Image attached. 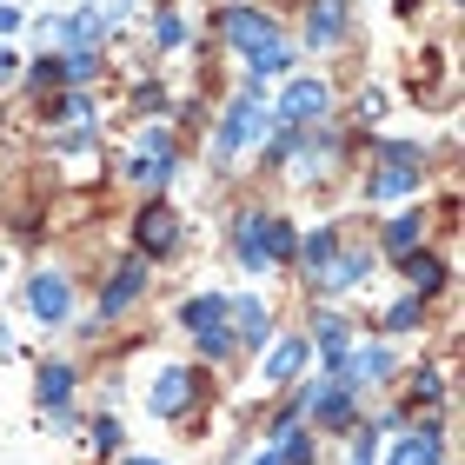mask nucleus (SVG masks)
I'll use <instances>...</instances> for the list:
<instances>
[{"label": "nucleus", "mask_w": 465, "mask_h": 465, "mask_svg": "<svg viewBox=\"0 0 465 465\" xmlns=\"http://www.w3.org/2000/svg\"><path fill=\"white\" fill-rule=\"evenodd\" d=\"M419 232H426V220H419V213L386 220V252H399V260H406V252H419Z\"/></svg>", "instance_id": "393cba45"}, {"label": "nucleus", "mask_w": 465, "mask_h": 465, "mask_svg": "<svg viewBox=\"0 0 465 465\" xmlns=\"http://www.w3.org/2000/svg\"><path fill=\"white\" fill-rule=\"evenodd\" d=\"M280 146H286V160H292V180H312V173H326V160H332V140L320 134H280Z\"/></svg>", "instance_id": "2eb2a0df"}, {"label": "nucleus", "mask_w": 465, "mask_h": 465, "mask_svg": "<svg viewBox=\"0 0 465 465\" xmlns=\"http://www.w3.org/2000/svg\"><path fill=\"white\" fill-rule=\"evenodd\" d=\"M126 173H134L140 186H160L173 180V134H166V126H146L140 134V146H134V160H126Z\"/></svg>", "instance_id": "0eeeda50"}, {"label": "nucleus", "mask_w": 465, "mask_h": 465, "mask_svg": "<svg viewBox=\"0 0 465 465\" xmlns=\"http://www.w3.org/2000/svg\"><path fill=\"white\" fill-rule=\"evenodd\" d=\"M252 465H286V459H280V452H272V446H266V452H252Z\"/></svg>", "instance_id": "e433bc0d"}, {"label": "nucleus", "mask_w": 465, "mask_h": 465, "mask_svg": "<svg viewBox=\"0 0 465 465\" xmlns=\"http://www.w3.org/2000/svg\"><path fill=\"white\" fill-rule=\"evenodd\" d=\"M180 326L193 332V340H213V332H232V326H226V292H193V300L180 306Z\"/></svg>", "instance_id": "ddd939ff"}, {"label": "nucleus", "mask_w": 465, "mask_h": 465, "mask_svg": "<svg viewBox=\"0 0 465 465\" xmlns=\"http://www.w3.org/2000/svg\"><path fill=\"white\" fill-rule=\"evenodd\" d=\"M326 372L340 379L346 392H372V386H386V379H392V352H386V346H359V340H352Z\"/></svg>", "instance_id": "20e7f679"}, {"label": "nucleus", "mask_w": 465, "mask_h": 465, "mask_svg": "<svg viewBox=\"0 0 465 465\" xmlns=\"http://www.w3.org/2000/svg\"><path fill=\"white\" fill-rule=\"evenodd\" d=\"M0 272H7V266H0Z\"/></svg>", "instance_id": "58836bf2"}, {"label": "nucleus", "mask_w": 465, "mask_h": 465, "mask_svg": "<svg viewBox=\"0 0 465 465\" xmlns=\"http://www.w3.org/2000/svg\"><path fill=\"white\" fill-rule=\"evenodd\" d=\"M439 399H446V372H419L412 379V412L419 406H439Z\"/></svg>", "instance_id": "c85d7f7f"}, {"label": "nucleus", "mask_w": 465, "mask_h": 465, "mask_svg": "<svg viewBox=\"0 0 465 465\" xmlns=\"http://www.w3.org/2000/svg\"><path fill=\"white\" fill-rule=\"evenodd\" d=\"M146 280H153V272H146V260H140V252H134V260H120V266H114V280L100 286L94 326H100V320H120V312H126V306H134L140 292H146Z\"/></svg>", "instance_id": "1a4fd4ad"}, {"label": "nucleus", "mask_w": 465, "mask_h": 465, "mask_svg": "<svg viewBox=\"0 0 465 465\" xmlns=\"http://www.w3.org/2000/svg\"><path fill=\"white\" fill-rule=\"evenodd\" d=\"M260 140H272V107L260 94H240L232 107L220 114V140H213V160L220 166H232L246 153V146H260Z\"/></svg>", "instance_id": "f257e3e1"}, {"label": "nucleus", "mask_w": 465, "mask_h": 465, "mask_svg": "<svg viewBox=\"0 0 465 465\" xmlns=\"http://www.w3.org/2000/svg\"><path fill=\"white\" fill-rule=\"evenodd\" d=\"M60 80H67V60H60V54L34 60V87H40V94H47V87H60Z\"/></svg>", "instance_id": "7c9ffc66"}, {"label": "nucleus", "mask_w": 465, "mask_h": 465, "mask_svg": "<svg viewBox=\"0 0 465 465\" xmlns=\"http://www.w3.org/2000/svg\"><path fill=\"white\" fill-rule=\"evenodd\" d=\"M226 320H232V346H266L272 340V312H266V300H226Z\"/></svg>", "instance_id": "f8f14e48"}, {"label": "nucleus", "mask_w": 465, "mask_h": 465, "mask_svg": "<svg viewBox=\"0 0 465 465\" xmlns=\"http://www.w3.org/2000/svg\"><path fill=\"white\" fill-rule=\"evenodd\" d=\"M379 114H386V100H379L372 87H366V94H359V100H352V120H359V126H372Z\"/></svg>", "instance_id": "473e14b6"}, {"label": "nucleus", "mask_w": 465, "mask_h": 465, "mask_svg": "<svg viewBox=\"0 0 465 465\" xmlns=\"http://www.w3.org/2000/svg\"><path fill=\"white\" fill-rule=\"evenodd\" d=\"M359 280H372V252L340 246V252L326 260V272H312V292H352Z\"/></svg>", "instance_id": "9b49d317"}, {"label": "nucleus", "mask_w": 465, "mask_h": 465, "mask_svg": "<svg viewBox=\"0 0 465 465\" xmlns=\"http://www.w3.org/2000/svg\"><path fill=\"white\" fill-rule=\"evenodd\" d=\"M120 465H160V459H120Z\"/></svg>", "instance_id": "4c0bfd02"}, {"label": "nucleus", "mask_w": 465, "mask_h": 465, "mask_svg": "<svg viewBox=\"0 0 465 465\" xmlns=\"http://www.w3.org/2000/svg\"><path fill=\"white\" fill-rule=\"evenodd\" d=\"M326 107H332L326 80L292 74V80H286V94H280V107H272V126H280V134H312V126L326 120Z\"/></svg>", "instance_id": "7ed1b4c3"}, {"label": "nucleus", "mask_w": 465, "mask_h": 465, "mask_svg": "<svg viewBox=\"0 0 465 465\" xmlns=\"http://www.w3.org/2000/svg\"><path fill=\"white\" fill-rule=\"evenodd\" d=\"M226 40L240 54H252V47H266V40H280V27H272V14H260V7H226Z\"/></svg>", "instance_id": "4468645a"}, {"label": "nucleus", "mask_w": 465, "mask_h": 465, "mask_svg": "<svg viewBox=\"0 0 465 465\" xmlns=\"http://www.w3.org/2000/svg\"><path fill=\"white\" fill-rule=\"evenodd\" d=\"M193 399H200V372L193 366H166L153 386H146V412H153V419H180Z\"/></svg>", "instance_id": "6e6552de"}, {"label": "nucleus", "mask_w": 465, "mask_h": 465, "mask_svg": "<svg viewBox=\"0 0 465 465\" xmlns=\"http://www.w3.org/2000/svg\"><path fill=\"white\" fill-rule=\"evenodd\" d=\"M232 246H240V266L246 272H266L272 260H266V240H260V213H240L232 220Z\"/></svg>", "instance_id": "412c9836"}, {"label": "nucleus", "mask_w": 465, "mask_h": 465, "mask_svg": "<svg viewBox=\"0 0 465 465\" xmlns=\"http://www.w3.org/2000/svg\"><path fill=\"white\" fill-rule=\"evenodd\" d=\"M419 306H426V300H412V292H406V300H399V306H392V312H386L379 326H386L392 340H399V332H412V326H419Z\"/></svg>", "instance_id": "cd10ccee"}, {"label": "nucleus", "mask_w": 465, "mask_h": 465, "mask_svg": "<svg viewBox=\"0 0 465 465\" xmlns=\"http://www.w3.org/2000/svg\"><path fill=\"white\" fill-rule=\"evenodd\" d=\"M306 359H312V346H306V340H280V346L266 352V366H260V386H272V392H280V386H292Z\"/></svg>", "instance_id": "dca6fc26"}, {"label": "nucleus", "mask_w": 465, "mask_h": 465, "mask_svg": "<svg viewBox=\"0 0 465 465\" xmlns=\"http://www.w3.org/2000/svg\"><path fill=\"white\" fill-rule=\"evenodd\" d=\"M346 0H312V14H306V40L312 47H332V40H346Z\"/></svg>", "instance_id": "6ab92c4d"}, {"label": "nucleus", "mask_w": 465, "mask_h": 465, "mask_svg": "<svg viewBox=\"0 0 465 465\" xmlns=\"http://www.w3.org/2000/svg\"><path fill=\"white\" fill-rule=\"evenodd\" d=\"M20 27V7H0V34H14Z\"/></svg>", "instance_id": "c9c22d12"}, {"label": "nucleus", "mask_w": 465, "mask_h": 465, "mask_svg": "<svg viewBox=\"0 0 465 465\" xmlns=\"http://www.w3.org/2000/svg\"><path fill=\"white\" fill-rule=\"evenodd\" d=\"M352 465H379V426H359V439H352Z\"/></svg>", "instance_id": "2f4dec72"}, {"label": "nucleus", "mask_w": 465, "mask_h": 465, "mask_svg": "<svg viewBox=\"0 0 465 465\" xmlns=\"http://www.w3.org/2000/svg\"><path fill=\"white\" fill-rule=\"evenodd\" d=\"M60 60H67V80H74V87H80V80H94V67H100V54H60Z\"/></svg>", "instance_id": "72a5a7b5"}, {"label": "nucleus", "mask_w": 465, "mask_h": 465, "mask_svg": "<svg viewBox=\"0 0 465 465\" xmlns=\"http://www.w3.org/2000/svg\"><path fill=\"white\" fill-rule=\"evenodd\" d=\"M332 252H340V232L320 226V232H306V240H300V252H292V260H300V266H306V280H312V272H326Z\"/></svg>", "instance_id": "b1692460"}, {"label": "nucleus", "mask_w": 465, "mask_h": 465, "mask_svg": "<svg viewBox=\"0 0 465 465\" xmlns=\"http://www.w3.org/2000/svg\"><path fill=\"white\" fill-rule=\"evenodd\" d=\"M14 74H20V54L7 47V40H0V87H7V80H14Z\"/></svg>", "instance_id": "f704fd0d"}, {"label": "nucleus", "mask_w": 465, "mask_h": 465, "mask_svg": "<svg viewBox=\"0 0 465 465\" xmlns=\"http://www.w3.org/2000/svg\"><path fill=\"white\" fill-rule=\"evenodd\" d=\"M306 346H320V352H326V366H332V359L352 346V320H340V312H320V320H312V340H306Z\"/></svg>", "instance_id": "5701e85b"}, {"label": "nucleus", "mask_w": 465, "mask_h": 465, "mask_svg": "<svg viewBox=\"0 0 465 465\" xmlns=\"http://www.w3.org/2000/svg\"><path fill=\"white\" fill-rule=\"evenodd\" d=\"M292 419H312V426H352V392H346L332 372H320V379L300 392V412H292Z\"/></svg>", "instance_id": "423d86ee"}, {"label": "nucleus", "mask_w": 465, "mask_h": 465, "mask_svg": "<svg viewBox=\"0 0 465 465\" xmlns=\"http://www.w3.org/2000/svg\"><path fill=\"white\" fill-rule=\"evenodd\" d=\"M439 459H446V432L439 426L399 432V446H392V465H439Z\"/></svg>", "instance_id": "a211bd4d"}, {"label": "nucleus", "mask_w": 465, "mask_h": 465, "mask_svg": "<svg viewBox=\"0 0 465 465\" xmlns=\"http://www.w3.org/2000/svg\"><path fill=\"white\" fill-rule=\"evenodd\" d=\"M134 246H140V260H166L180 246V213L166 200H146L134 213Z\"/></svg>", "instance_id": "39448f33"}, {"label": "nucleus", "mask_w": 465, "mask_h": 465, "mask_svg": "<svg viewBox=\"0 0 465 465\" xmlns=\"http://www.w3.org/2000/svg\"><path fill=\"white\" fill-rule=\"evenodd\" d=\"M280 74H292V47L286 40H266V47L246 54V94H260L266 80H280Z\"/></svg>", "instance_id": "f3484780"}, {"label": "nucleus", "mask_w": 465, "mask_h": 465, "mask_svg": "<svg viewBox=\"0 0 465 465\" xmlns=\"http://www.w3.org/2000/svg\"><path fill=\"white\" fill-rule=\"evenodd\" d=\"M87 439H94V452H100V459H114V452H120V419H94Z\"/></svg>", "instance_id": "c756f323"}, {"label": "nucleus", "mask_w": 465, "mask_h": 465, "mask_svg": "<svg viewBox=\"0 0 465 465\" xmlns=\"http://www.w3.org/2000/svg\"><path fill=\"white\" fill-rule=\"evenodd\" d=\"M419 186H426V153H419V146H406V140H392L386 153H379V166L366 173V200L386 206V200L419 193Z\"/></svg>", "instance_id": "f03ea898"}, {"label": "nucleus", "mask_w": 465, "mask_h": 465, "mask_svg": "<svg viewBox=\"0 0 465 465\" xmlns=\"http://www.w3.org/2000/svg\"><path fill=\"white\" fill-rule=\"evenodd\" d=\"M47 120H60V126H67V120H80V126H87L94 120V107H87V94H60V100H47Z\"/></svg>", "instance_id": "a878e982"}, {"label": "nucleus", "mask_w": 465, "mask_h": 465, "mask_svg": "<svg viewBox=\"0 0 465 465\" xmlns=\"http://www.w3.org/2000/svg\"><path fill=\"white\" fill-rule=\"evenodd\" d=\"M34 399H40V412H47V406H67V399H74V366L47 359V366L34 372Z\"/></svg>", "instance_id": "aec40b11"}, {"label": "nucleus", "mask_w": 465, "mask_h": 465, "mask_svg": "<svg viewBox=\"0 0 465 465\" xmlns=\"http://www.w3.org/2000/svg\"><path fill=\"white\" fill-rule=\"evenodd\" d=\"M27 312L40 326H60L74 312V292H67V272H34L27 280Z\"/></svg>", "instance_id": "9d476101"}, {"label": "nucleus", "mask_w": 465, "mask_h": 465, "mask_svg": "<svg viewBox=\"0 0 465 465\" xmlns=\"http://www.w3.org/2000/svg\"><path fill=\"white\" fill-rule=\"evenodd\" d=\"M406 286H412V300L439 292L446 286V260H439V252H406Z\"/></svg>", "instance_id": "4be33fe9"}, {"label": "nucleus", "mask_w": 465, "mask_h": 465, "mask_svg": "<svg viewBox=\"0 0 465 465\" xmlns=\"http://www.w3.org/2000/svg\"><path fill=\"white\" fill-rule=\"evenodd\" d=\"M180 40H186V20L173 7H160L153 14V47H180Z\"/></svg>", "instance_id": "bb28decb"}]
</instances>
